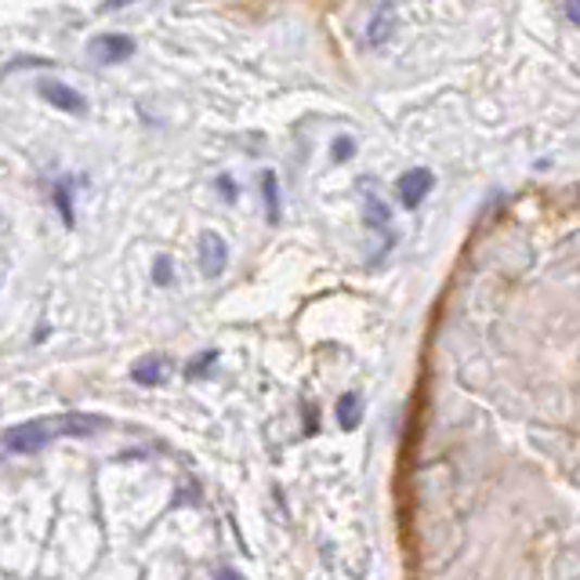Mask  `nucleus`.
<instances>
[{"mask_svg":"<svg viewBox=\"0 0 580 580\" xmlns=\"http://www.w3.org/2000/svg\"><path fill=\"white\" fill-rule=\"evenodd\" d=\"M51 439H62L55 417H51V421H29V425L12 428V432L4 436V450H12V454H37Z\"/></svg>","mask_w":580,"mask_h":580,"instance_id":"obj_1","label":"nucleus"},{"mask_svg":"<svg viewBox=\"0 0 580 580\" xmlns=\"http://www.w3.org/2000/svg\"><path fill=\"white\" fill-rule=\"evenodd\" d=\"M360 189H363V222H367V229L370 236H378V240H384L392 229V211L384 207V200L374 192V181H360Z\"/></svg>","mask_w":580,"mask_h":580,"instance_id":"obj_2","label":"nucleus"},{"mask_svg":"<svg viewBox=\"0 0 580 580\" xmlns=\"http://www.w3.org/2000/svg\"><path fill=\"white\" fill-rule=\"evenodd\" d=\"M436 186V175L428 167H414L406 171V175L400 178V186H395V197H400L403 207H417V203H425V197L432 192Z\"/></svg>","mask_w":580,"mask_h":580,"instance_id":"obj_3","label":"nucleus"},{"mask_svg":"<svg viewBox=\"0 0 580 580\" xmlns=\"http://www.w3.org/2000/svg\"><path fill=\"white\" fill-rule=\"evenodd\" d=\"M40 99L51 102L62 113H88V99L62 80H40Z\"/></svg>","mask_w":580,"mask_h":580,"instance_id":"obj_4","label":"nucleus"},{"mask_svg":"<svg viewBox=\"0 0 580 580\" xmlns=\"http://www.w3.org/2000/svg\"><path fill=\"white\" fill-rule=\"evenodd\" d=\"M135 55V40L124 34H102L91 40V59H99L102 66H113V62H124Z\"/></svg>","mask_w":580,"mask_h":580,"instance_id":"obj_5","label":"nucleus"},{"mask_svg":"<svg viewBox=\"0 0 580 580\" xmlns=\"http://www.w3.org/2000/svg\"><path fill=\"white\" fill-rule=\"evenodd\" d=\"M229 265V247L218 232H203L200 236V273L203 276H222Z\"/></svg>","mask_w":580,"mask_h":580,"instance_id":"obj_6","label":"nucleus"},{"mask_svg":"<svg viewBox=\"0 0 580 580\" xmlns=\"http://www.w3.org/2000/svg\"><path fill=\"white\" fill-rule=\"evenodd\" d=\"M55 421H59V436H66V439H88L99 432V428H105V417L99 414H62Z\"/></svg>","mask_w":580,"mask_h":580,"instance_id":"obj_7","label":"nucleus"},{"mask_svg":"<svg viewBox=\"0 0 580 580\" xmlns=\"http://www.w3.org/2000/svg\"><path fill=\"white\" fill-rule=\"evenodd\" d=\"M392 34H395V4H384L374 12V18H370V26H367V45L370 48H381L384 40H392Z\"/></svg>","mask_w":580,"mask_h":580,"instance_id":"obj_8","label":"nucleus"},{"mask_svg":"<svg viewBox=\"0 0 580 580\" xmlns=\"http://www.w3.org/2000/svg\"><path fill=\"white\" fill-rule=\"evenodd\" d=\"M131 378H135L138 384H160V381H164V360H160V356H149V360H142V363H135Z\"/></svg>","mask_w":580,"mask_h":580,"instance_id":"obj_9","label":"nucleus"},{"mask_svg":"<svg viewBox=\"0 0 580 580\" xmlns=\"http://www.w3.org/2000/svg\"><path fill=\"white\" fill-rule=\"evenodd\" d=\"M360 417H363V411H360V395H352V392H345L338 400V425L345 428V432H352V428L360 425Z\"/></svg>","mask_w":580,"mask_h":580,"instance_id":"obj_10","label":"nucleus"},{"mask_svg":"<svg viewBox=\"0 0 580 580\" xmlns=\"http://www.w3.org/2000/svg\"><path fill=\"white\" fill-rule=\"evenodd\" d=\"M262 192H265L268 222H279V178H276V171H265L262 175Z\"/></svg>","mask_w":580,"mask_h":580,"instance_id":"obj_11","label":"nucleus"},{"mask_svg":"<svg viewBox=\"0 0 580 580\" xmlns=\"http://www.w3.org/2000/svg\"><path fill=\"white\" fill-rule=\"evenodd\" d=\"M55 207L62 211V218H66V225H73V181L62 178L55 186Z\"/></svg>","mask_w":580,"mask_h":580,"instance_id":"obj_12","label":"nucleus"},{"mask_svg":"<svg viewBox=\"0 0 580 580\" xmlns=\"http://www.w3.org/2000/svg\"><path fill=\"white\" fill-rule=\"evenodd\" d=\"M153 279H156V283H160V287H167V283H171V262H167V257H156Z\"/></svg>","mask_w":580,"mask_h":580,"instance_id":"obj_13","label":"nucleus"},{"mask_svg":"<svg viewBox=\"0 0 580 580\" xmlns=\"http://www.w3.org/2000/svg\"><path fill=\"white\" fill-rule=\"evenodd\" d=\"M214 360H218V352H207V356H200V360H192V363H189V370H186V374H189V378H197V374H200L203 367H211V363H214Z\"/></svg>","mask_w":580,"mask_h":580,"instance_id":"obj_14","label":"nucleus"},{"mask_svg":"<svg viewBox=\"0 0 580 580\" xmlns=\"http://www.w3.org/2000/svg\"><path fill=\"white\" fill-rule=\"evenodd\" d=\"M335 146H338V149H335V160H345V156L352 153V138H349V135H341Z\"/></svg>","mask_w":580,"mask_h":580,"instance_id":"obj_15","label":"nucleus"},{"mask_svg":"<svg viewBox=\"0 0 580 580\" xmlns=\"http://www.w3.org/2000/svg\"><path fill=\"white\" fill-rule=\"evenodd\" d=\"M566 18H569V23H573V26H580V0H566Z\"/></svg>","mask_w":580,"mask_h":580,"instance_id":"obj_16","label":"nucleus"},{"mask_svg":"<svg viewBox=\"0 0 580 580\" xmlns=\"http://www.w3.org/2000/svg\"><path fill=\"white\" fill-rule=\"evenodd\" d=\"M127 4H131V0H105L102 12H116V8H127Z\"/></svg>","mask_w":580,"mask_h":580,"instance_id":"obj_17","label":"nucleus"}]
</instances>
